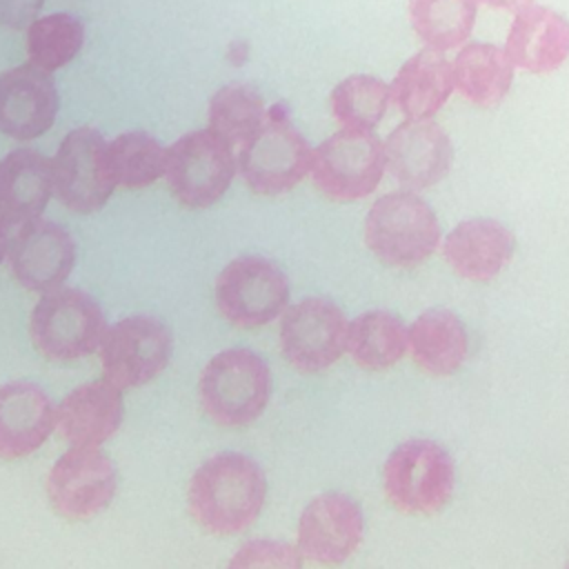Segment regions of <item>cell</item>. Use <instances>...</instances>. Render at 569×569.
I'll return each instance as SVG.
<instances>
[{"label": "cell", "instance_id": "9a60e30c", "mask_svg": "<svg viewBox=\"0 0 569 569\" xmlns=\"http://www.w3.org/2000/svg\"><path fill=\"white\" fill-rule=\"evenodd\" d=\"M387 169L409 191L440 182L453 162V144L431 118L400 122L385 140Z\"/></svg>", "mask_w": 569, "mask_h": 569}, {"label": "cell", "instance_id": "44dd1931", "mask_svg": "<svg viewBox=\"0 0 569 569\" xmlns=\"http://www.w3.org/2000/svg\"><path fill=\"white\" fill-rule=\"evenodd\" d=\"M56 409L42 387L13 380L0 385V458L16 460L33 453L51 433Z\"/></svg>", "mask_w": 569, "mask_h": 569}, {"label": "cell", "instance_id": "d4e9b609", "mask_svg": "<svg viewBox=\"0 0 569 569\" xmlns=\"http://www.w3.org/2000/svg\"><path fill=\"white\" fill-rule=\"evenodd\" d=\"M453 87L476 107H498L513 82V62L507 51L491 42L465 44L453 62Z\"/></svg>", "mask_w": 569, "mask_h": 569}, {"label": "cell", "instance_id": "52a82bcc", "mask_svg": "<svg viewBox=\"0 0 569 569\" xmlns=\"http://www.w3.org/2000/svg\"><path fill=\"white\" fill-rule=\"evenodd\" d=\"M385 169V142L371 129L342 127L311 153L316 187L338 202L369 196L380 184Z\"/></svg>", "mask_w": 569, "mask_h": 569}, {"label": "cell", "instance_id": "83f0119b", "mask_svg": "<svg viewBox=\"0 0 569 569\" xmlns=\"http://www.w3.org/2000/svg\"><path fill=\"white\" fill-rule=\"evenodd\" d=\"M391 87L369 73H353L331 91V113L349 129H371L385 118Z\"/></svg>", "mask_w": 569, "mask_h": 569}, {"label": "cell", "instance_id": "d6986e66", "mask_svg": "<svg viewBox=\"0 0 569 569\" xmlns=\"http://www.w3.org/2000/svg\"><path fill=\"white\" fill-rule=\"evenodd\" d=\"M516 240L496 218H469L458 222L445 238L442 258L467 280L489 282L511 260Z\"/></svg>", "mask_w": 569, "mask_h": 569}, {"label": "cell", "instance_id": "8992f818", "mask_svg": "<svg viewBox=\"0 0 569 569\" xmlns=\"http://www.w3.org/2000/svg\"><path fill=\"white\" fill-rule=\"evenodd\" d=\"M233 144L211 127L180 136L164 158L167 187L187 209L218 202L236 176Z\"/></svg>", "mask_w": 569, "mask_h": 569}, {"label": "cell", "instance_id": "8fae6325", "mask_svg": "<svg viewBox=\"0 0 569 569\" xmlns=\"http://www.w3.org/2000/svg\"><path fill=\"white\" fill-rule=\"evenodd\" d=\"M171 349V331L158 318H122L107 329L100 345L102 376L120 389L142 387L169 365Z\"/></svg>", "mask_w": 569, "mask_h": 569}, {"label": "cell", "instance_id": "cb8c5ba5", "mask_svg": "<svg viewBox=\"0 0 569 569\" xmlns=\"http://www.w3.org/2000/svg\"><path fill=\"white\" fill-rule=\"evenodd\" d=\"M413 362L431 376H451L467 358L469 340L462 320L449 309H427L409 327Z\"/></svg>", "mask_w": 569, "mask_h": 569}, {"label": "cell", "instance_id": "277c9868", "mask_svg": "<svg viewBox=\"0 0 569 569\" xmlns=\"http://www.w3.org/2000/svg\"><path fill=\"white\" fill-rule=\"evenodd\" d=\"M29 333L36 349L58 362L93 353L107 333V318L93 296L76 287L44 291L31 311Z\"/></svg>", "mask_w": 569, "mask_h": 569}, {"label": "cell", "instance_id": "30bf717a", "mask_svg": "<svg viewBox=\"0 0 569 569\" xmlns=\"http://www.w3.org/2000/svg\"><path fill=\"white\" fill-rule=\"evenodd\" d=\"M287 276L262 256H240L216 278L218 311L236 327H262L276 320L287 309Z\"/></svg>", "mask_w": 569, "mask_h": 569}, {"label": "cell", "instance_id": "ba28073f", "mask_svg": "<svg viewBox=\"0 0 569 569\" xmlns=\"http://www.w3.org/2000/svg\"><path fill=\"white\" fill-rule=\"evenodd\" d=\"M311 149L305 136L289 124L284 113L271 111L269 120L240 144L238 171L258 196H278L293 189L311 169Z\"/></svg>", "mask_w": 569, "mask_h": 569}, {"label": "cell", "instance_id": "603a6c76", "mask_svg": "<svg viewBox=\"0 0 569 569\" xmlns=\"http://www.w3.org/2000/svg\"><path fill=\"white\" fill-rule=\"evenodd\" d=\"M453 91L451 62L436 49H420L402 62L393 82L391 100L405 118L425 120L440 111Z\"/></svg>", "mask_w": 569, "mask_h": 569}, {"label": "cell", "instance_id": "f1b7e54d", "mask_svg": "<svg viewBox=\"0 0 569 569\" xmlns=\"http://www.w3.org/2000/svg\"><path fill=\"white\" fill-rule=\"evenodd\" d=\"M262 96L240 82L220 87L209 100V127L231 144L249 140L264 122Z\"/></svg>", "mask_w": 569, "mask_h": 569}, {"label": "cell", "instance_id": "ac0fdd59", "mask_svg": "<svg viewBox=\"0 0 569 569\" xmlns=\"http://www.w3.org/2000/svg\"><path fill=\"white\" fill-rule=\"evenodd\" d=\"M122 418V389L107 378L76 387L56 409L58 436L71 447L102 445L118 431Z\"/></svg>", "mask_w": 569, "mask_h": 569}, {"label": "cell", "instance_id": "7c38bea8", "mask_svg": "<svg viewBox=\"0 0 569 569\" xmlns=\"http://www.w3.org/2000/svg\"><path fill=\"white\" fill-rule=\"evenodd\" d=\"M347 318L333 300L302 298L282 316V353L302 373L325 371L347 349Z\"/></svg>", "mask_w": 569, "mask_h": 569}, {"label": "cell", "instance_id": "4fadbf2b", "mask_svg": "<svg viewBox=\"0 0 569 569\" xmlns=\"http://www.w3.org/2000/svg\"><path fill=\"white\" fill-rule=\"evenodd\" d=\"M116 489V467L98 447H71L56 460L47 478L51 507L71 520L91 518L107 509Z\"/></svg>", "mask_w": 569, "mask_h": 569}, {"label": "cell", "instance_id": "e0dca14e", "mask_svg": "<svg viewBox=\"0 0 569 569\" xmlns=\"http://www.w3.org/2000/svg\"><path fill=\"white\" fill-rule=\"evenodd\" d=\"M51 71L27 62L0 73V131L16 140L42 136L58 113Z\"/></svg>", "mask_w": 569, "mask_h": 569}, {"label": "cell", "instance_id": "2e32d148", "mask_svg": "<svg viewBox=\"0 0 569 569\" xmlns=\"http://www.w3.org/2000/svg\"><path fill=\"white\" fill-rule=\"evenodd\" d=\"M365 518L360 505L340 491L316 496L300 513L298 549L320 565L345 562L360 545Z\"/></svg>", "mask_w": 569, "mask_h": 569}, {"label": "cell", "instance_id": "4dcf8cb0", "mask_svg": "<svg viewBox=\"0 0 569 569\" xmlns=\"http://www.w3.org/2000/svg\"><path fill=\"white\" fill-rule=\"evenodd\" d=\"M167 149L147 131H127L109 142V164L120 187L142 189L164 173Z\"/></svg>", "mask_w": 569, "mask_h": 569}, {"label": "cell", "instance_id": "d590c367", "mask_svg": "<svg viewBox=\"0 0 569 569\" xmlns=\"http://www.w3.org/2000/svg\"><path fill=\"white\" fill-rule=\"evenodd\" d=\"M567 567H569V562H567Z\"/></svg>", "mask_w": 569, "mask_h": 569}, {"label": "cell", "instance_id": "7402d4cb", "mask_svg": "<svg viewBox=\"0 0 569 569\" xmlns=\"http://www.w3.org/2000/svg\"><path fill=\"white\" fill-rule=\"evenodd\" d=\"M51 193L53 164L40 151L20 147L0 160V220L9 229L40 218Z\"/></svg>", "mask_w": 569, "mask_h": 569}, {"label": "cell", "instance_id": "f546056e", "mask_svg": "<svg viewBox=\"0 0 569 569\" xmlns=\"http://www.w3.org/2000/svg\"><path fill=\"white\" fill-rule=\"evenodd\" d=\"M84 44V24L73 13H49L27 27L29 62L53 71L71 62Z\"/></svg>", "mask_w": 569, "mask_h": 569}, {"label": "cell", "instance_id": "5bb4252c", "mask_svg": "<svg viewBox=\"0 0 569 569\" xmlns=\"http://www.w3.org/2000/svg\"><path fill=\"white\" fill-rule=\"evenodd\" d=\"M7 256L13 278L24 289L44 293L67 282L76 264V242L62 224L36 218L16 229Z\"/></svg>", "mask_w": 569, "mask_h": 569}, {"label": "cell", "instance_id": "d6a6232c", "mask_svg": "<svg viewBox=\"0 0 569 569\" xmlns=\"http://www.w3.org/2000/svg\"><path fill=\"white\" fill-rule=\"evenodd\" d=\"M44 0H0V24L11 29L29 27Z\"/></svg>", "mask_w": 569, "mask_h": 569}, {"label": "cell", "instance_id": "ffe728a7", "mask_svg": "<svg viewBox=\"0 0 569 569\" xmlns=\"http://www.w3.org/2000/svg\"><path fill=\"white\" fill-rule=\"evenodd\" d=\"M505 51L513 67L531 73H551L569 58V20L545 4L516 11Z\"/></svg>", "mask_w": 569, "mask_h": 569}, {"label": "cell", "instance_id": "5b68a950", "mask_svg": "<svg viewBox=\"0 0 569 569\" xmlns=\"http://www.w3.org/2000/svg\"><path fill=\"white\" fill-rule=\"evenodd\" d=\"M382 478L385 493L398 511L431 516L449 502L456 467L449 451L438 442L411 438L389 453Z\"/></svg>", "mask_w": 569, "mask_h": 569}, {"label": "cell", "instance_id": "484cf974", "mask_svg": "<svg viewBox=\"0 0 569 569\" xmlns=\"http://www.w3.org/2000/svg\"><path fill=\"white\" fill-rule=\"evenodd\" d=\"M409 331L400 316L373 309L353 318L347 327V351L367 371L393 367L407 351Z\"/></svg>", "mask_w": 569, "mask_h": 569}, {"label": "cell", "instance_id": "6da1fadb", "mask_svg": "<svg viewBox=\"0 0 569 569\" xmlns=\"http://www.w3.org/2000/svg\"><path fill=\"white\" fill-rule=\"evenodd\" d=\"M267 478L262 467L238 451H222L204 460L189 482V513L218 536L244 531L262 511Z\"/></svg>", "mask_w": 569, "mask_h": 569}, {"label": "cell", "instance_id": "4316f807", "mask_svg": "<svg viewBox=\"0 0 569 569\" xmlns=\"http://www.w3.org/2000/svg\"><path fill=\"white\" fill-rule=\"evenodd\" d=\"M480 0H409V22L418 40L436 51L460 47L473 31Z\"/></svg>", "mask_w": 569, "mask_h": 569}, {"label": "cell", "instance_id": "9c48e42d", "mask_svg": "<svg viewBox=\"0 0 569 569\" xmlns=\"http://www.w3.org/2000/svg\"><path fill=\"white\" fill-rule=\"evenodd\" d=\"M53 164V193L73 213H93L116 189L109 164V142L93 127H78L64 136Z\"/></svg>", "mask_w": 569, "mask_h": 569}, {"label": "cell", "instance_id": "3957f363", "mask_svg": "<svg viewBox=\"0 0 569 569\" xmlns=\"http://www.w3.org/2000/svg\"><path fill=\"white\" fill-rule=\"evenodd\" d=\"M365 242L371 253L398 269L425 262L440 242L433 209L413 191L380 196L365 218Z\"/></svg>", "mask_w": 569, "mask_h": 569}, {"label": "cell", "instance_id": "7a4b0ae2", "mask_svg": "<svg viewBox=\"0 0 569 569\" xmlns=\"http://www.w3.org/2000/svg\"><path fill=\"white\" fill-rule=\"evenodd\" d=\"M200 407L222 427H244L267 407L271 371L251 349H227L213 356L198 380Z\"/></svg>", "mask_w": 569, "mask_h": 569}, {"label": "cell", "instance_id": "1f68e13d", "mask_svg": "<svg viewBox=\"0 0 569 569\" xmlns=\"http://www.w3.org/2000/svg\"><path fill=\"white\" fill-rule=\"evenodd\" d=\"M231 569H249V567H280V569H300L302 567V551L282 540H249L244 542L238 553L229 562Z\"/></svg>", "mask_w": 569, "mask_h": 569}, {"label": "cell", "instance_id": "836d02e7", "mask_svg": "<svg viewBox=\"0 0 569 569\" xmlns=\"http://www.w3.org/2000/svg\"><path fill=\"white\" fill-rule=\"evenodd\" d=\"M480 2L491 9H502V11H513V13L533 4V0H480Z\"/></svg>", "mask_w": 569, "mask_h": 569}, {"label": "cell", "instance_id": "e575fe53", "mask_svg": "<svg viewBox=\"0 0 569 569\" xmlns=\"http://www.w3.org/2000/svg\"><path fill=\"white\" fill-rule=\"evenodd\" d=\"M9 251V227L0 220V262Z\"/></svg>", "mask_w": 569, "mask_h": 569}]
</instances>
